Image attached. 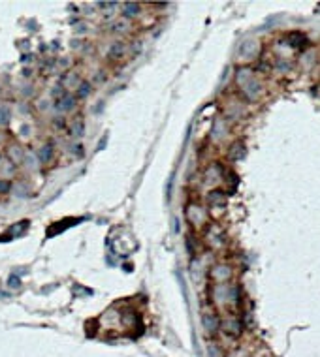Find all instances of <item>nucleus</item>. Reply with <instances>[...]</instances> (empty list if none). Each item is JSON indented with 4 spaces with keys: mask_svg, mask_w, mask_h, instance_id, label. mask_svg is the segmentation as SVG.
I'll return each instance as SVG.
<instances>
[{
    "mask_svg": "<svg viewBox=\"0 0 320 357\" xmlns=\"http://www.w3.org/2000/svg\"><path fill=\"white\" fill-rule=\"evenodd\" d=\"M6 152H8V160L12 162L13 166H19V164H25V158H26V152H25V147L23 145H19V143H8V148H6Z\"/></svg>",
    "mask_w": 320,
    "mask_h": 357,
    "instance_id": "f257e3e1",
    "label": "nucleus"
},
{
    "mask_svg": "<svg viewBox=\"0 0 320 357\" xmlns=\"http://www.w3.org/2000/svg\"><path fill=\"white\" fill-rule=\"evenodd\" d=\"M53 156H55V145L53 143H46L38 150V162L40 164H49L53 160Z\"/></svg>",
    "mask_w": 320,
    "mask_h": 357,
    "instance_id": "f03ea898",
    "label": "nucleus"
},
{
    "mask_svg": "<svg viewBox=\"0 0 320 357\" xmlns=\"http://www.w3.org/2000/svg\"><path fill=\"white\" fill-rule=\"evenodd\" d=\"M75 105V98L74 96H68V94H64V96H61V98L57 100V104H55V107L59 111H62V113H66V111H72Z\"/></svg>",
    "mask_w": 320,
    "mask_h": 357,
    "instance_id": "7ed1b4c3",
    "label": "nucleus"
},
{
    "mask_svg": "<svg viewBox=\"0 0 320 357\" xmlns=\"http://www.w3.org/2000/svg\"><path fill=\"white\" fill-rule=\"evenodd\" d=\"M75 222L79 220H74V218H66V222H59V224H53V226H49L47 228V237H55L57 233H61V231H64L68 226H74Z\"/></svg>",
    "mask_w": 320,
    "mask_h": 357,
    "instance_id": "20e7f679",
    "label": "nucleus"
},
{
    "mask_svg": "<svg viewBox=\"0 0 320 357\" xmlns=\"http://www.w3.org/2000/svg\"><path fill=\"white\" fill-rule=\"evenodd\" d=\"M28 226H30V220H21L17 222V224H13L12 228L8 230V235L10 237H21V235H25V231L28 230Z\"/></svg>",
    "mask_w": 320,
    "mask_h": 357,
    "instance_id": "39448f33",
    "label": "nucleus"
},
{
    "mask_svg": "<svg viewBox=\"0 0 320 357\" xmlns=\"http://www.w3.org/2000/svg\"><path fill=\"white\" fill-rule=\"evenodd\" d=\"M12 123V107L8 104H0V126H10Z\"/></svg>",
    "mask_w": 320,
    "mask_h": 357,
    "instance_id": "423d86ee",
    "label": "nucleus"
},
{
    "mask_svg": "<svg viewBox=\"0 0 320 357\" xmlns=\"http://www.w3.org/2000/svg\"><path fill=\"white\" fill-rule=\"evenodd\" d=\"M123 13L126 15V17H134V15H137V13H139V4H134V2H126V4H124Z\"/></svg>",
    "mask_w": 320,
    "mask_h": 357,
    "instance_id": "0eeeda50",
    "label": "nucleus"
},
{
    "mask_svg": "<svg viewBox=\"0 0 320 357\" xmlns=\"http://www.w3.org/2000/svg\"><path fill=\"white\" fill-rule=\"evenodd\" d=\"M123 53H124V45L121 43V42H117L115 45H111V49H110V57H111V59H119Z\"/></svg>",
    "mask_w": 320,
    "mask_h": 357,
    "instance_id": "6e6552de",
    "label": "nucleus"
},
{
    "mask_svg": "<svg viewBox=\"0 0 320 357\" xmlns=\"http://www.w3.org/2000/svg\"><path fill=\"white\" fill-rule=\"evenodd\" d=\"M12 183L6 181V179H0V194H10L12 192Z\"/></svg>",
    "mask_w": 320,
    "mask_h": 357,
    "instance_id": "1a4fd4ad",
    "label": "nucleus"
},
{
    "mask_svg": "<svg viewBox=\"0 0 320 357\" xmlns=\"http://www.w3.org/2000/svg\"><path fill=\"white\" fill-rule=\"evenodd\" d=\"M72 136H81L83 134V123L81 121H75L74 124H72V132H70Z\"/></svg>",
    "mask_w": 320,
    "mask_h": 357,
    "instance_id": "9d476101",
    "label": "nucleus"
},
{
    "mask_svg": "<svg viewBox=\"0 0 320 357\" xmlns=\"http://www.w3.org/2000/svg\"><path fill=\"white\" fill-rule=\"evenodd\" d=\"M209 357H226V356H224V352H222L219 346L213 344L209 346Z\"/></svg>",
    "mask_w": 320,
    "mask_h": 357,
    "instance_id": "9b49d317",
    "label": "nucleus"
},
{
    "mask_svg": "<svg viewBox=\"0 0 320 357\" xmlns=\"http://www.w3.org/2000/svg\"><path fill=\"white\" fill-rule=\"evenodd\" d=\"M79 92H77V98H83V96H87L89 92H91V85L89 83H79Z\"/></svg>",
    "mask_w": 320,
    "mask_h": 357,
    "instance_id": "f8f14e48",
    "label": "nucleus"
},
{
    "mask_svg": "<svg viewBox=\"0 0 320 357\" xmlns=\"http://www.w3.org/2000/svg\"><path fill=\"white\" fill-rule=\"evenodd\" d=\"M8 286H10V288H21V280H19V276L12 274V276L8 278Z\"/></svg>",
    "mask_w": 320,
    "mask_h": 357,
    "instance_id": "ddd939ff",
    "label": "nucleus"
},
{
    "mask_svg": "<svg viewBox=\"0 0 320 357\" xmlns=\"http://www.w3.org/2000/svg\"><path fill=\"white\" fill-rule=\"evenodd\" d=\"M28 130H30L28 126H21V136H28V134H30Z\"/></svg>",
    "mask_w": 320,
    "mask_h": 357,
    "instance_id": "4468645a",
    "label": "nucleus"
},
{
    "mask_svg": "<svg viewBox=\"0 0 320 357\" xmlns=\"http://www.w3.org/2000/svg\"><path fill=\"white\" fill-rule=\"evenodd\" d=\"M2 162H4V156H2V152H0V166H2Z\"/></svg>",
    "mask_w": 320,
    "mask_h": 357,
    "instance_id": "2eb2a0df",
    "label": "nucleus"
},
{
    "mask_svg": "<svg viewBox=\"0 0 320 357\" xmlns=\"http://www.w3.org/2000/svg\"><path fill=\"white\" fill-rule=\"evenodd\" d=\"M317 12H319V13H320V4H319V6H317Z\"/></svg>",
    "mask_w": 320,
    "mask_h": 357,
    "instance_id": "dca6fc26",
    "label": "nucleus"
}]
</instances>
